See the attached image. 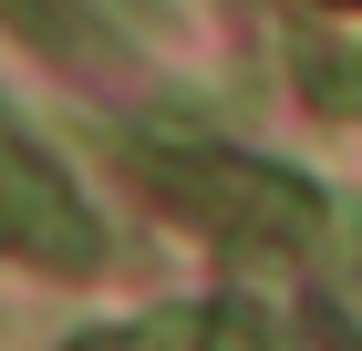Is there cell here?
<instances>
[{
    "label": "cell",
    "mask_w": 362,
    "mask_h": 351,
    "mask_svg": "<svg viewBox=\"0 0 362 351\" xmlns=\"http://www.w3.org/2000/svg\"><path fill=\"white\" fill-rule=\"evenodd\" d=\"M145 176V186L166 196L176 217H197V227H218V238H259V248H300L310 227H321V196L290 176V165L269 155H228V145H135L124 155Z\"/></svg>",
    "instance_id": "obj_1"
},
{
    "label": "cell",
    "mask_w": 362,
    "mask_h": 351,
    "mask_svg": "<svg viewBox=\"0 0 362 351\" xmlns=\"http://www.w3.org/2000/svg\"><path fill=\"white\" fill-rule=\"evenodd\" d=\"M0 238L11 248H31V258H52L62 279H83L104 248H93V217H83V196L52 176V155H31L11 124H0Z\"/></svg>",
    "instance_id": "obj_2"
},
{
    "label": "cell",
    "mask_w": 362,
    "mask_h": 351,
    "mask_svg": "<svg viewBox=\"0 0 362 351\" xmlns=\"http://www.w3.org/2000/svg\"><path fill=\"white\" fill-rule=\"evenodd\" d=\"M0 21L21 31V42H52V52L83 42V11H73V0H0Z\"/></svg>",
    "instance_id": "obj_3"
},
{
    "label": "cell",
    "mask_w": 362,
    "mask_h": 351,
    "mask_svg": "<svg viewBox=\"0 0 362 351\" xmlns=\"http://www.w3.org/2000/svg\"><path fill=\"white\" fill-rule=\"evenodd\" d=\"M197 351H269V331H259L249 310H228V299H218V310H197Z\"/></svg>",
    "instance_id": "obj_4"
},
{
    "label": "cell",
    "mask_w": 362,
    "mask_h": 351,
    "mask_svg": "<svg viewBox=\"0 0 362 351\" xmlns=\"http://www.w3.org/2000/svg\"><path fill=\"white\" fill-rule=\"evenodd\" d=\"M352 73H362V62H341V52H310V62H300V83H310L332 114H362V83H352Z\"/></svg>",
    "instance_id": "obj_5"
},
{
    "label": "cell",
    "mask_w": 362,
    "mask_h": 351,
    "mask_svg": "<svg viewBox=\"0 0 362 351\" xmlns=\"http://www.w3.org/2000/svg\"><path fill=\"white\" fill-rule=\"evenodd\" d=\"M73 351H176V341H166V331H83Z\"/></svg>",
    "instance_id": "obj_6"
},
{
    "label": "cell",
    "mask_w": 362,
    "mask_h": 351,
    "mask_svg": "<svg viewBox=\"0 0 362 351\" xmlns=\"http://www.w3.org/2000/svg\"><path fill=\"white\" fill-rule=\"evenodd\" d=\"M341 238H352V269H362V217H341Z\"/></svg>",
    "instance_id": "obj_7"
}]
</instances>
